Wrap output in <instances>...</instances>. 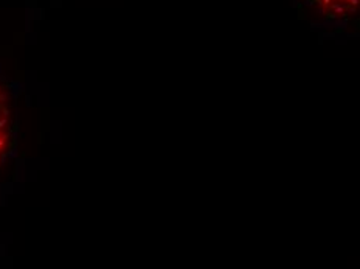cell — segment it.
Returning <instances> with one entry per match:
<instances>
[]
</instances>
